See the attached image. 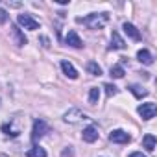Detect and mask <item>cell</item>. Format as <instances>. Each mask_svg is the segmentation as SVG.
<instances>
[{"mask_svg":"<svg viewBox=\"0 0 157 157\" xmlns=\"http://www.w3.org/2000/svg\"><path fill=\"white\" fill-rule=\"evenodd\" d=\"M48 131V126H46V122L43 120V118H37L35 122H33V129H32V140H39L44 133Z\"/></svg>","mask_w":157,"mask_h":157,"instance_id":"8992f818","label":"cell"},{"mask_svg":"<svg viewBox=\"0 0 157 157\" xmlns=\"http://www.w3.org/2000/svg\"><path fill=\"white\" fill-rule=\"evenodd\" d=\"M10 37L13 39V43H15L17 46H24V44L28 43V39L24 37V33L21 32V28H19V26H15V24L10 28Z\"/></svg>","mask_w":157,"mask_h":157,"instance_id":"52a82bcc","label":"cell"},{"mask_svg":"<svg viewBox=\"0 0 157 157\" xmlns=\"http://www.w3.org/2000/svg\"><path fill=\"white\" fill-rule=\"evenodd\" d=\"M109 140L111 142H117V144H128L131 140V135L124 129H113L109 133Z\"/></svg>","mask_w":157,"mask_h":157,"instance_id":"5b68a950","label":"cell"},{"mask_svg":"<svg viewBox=\"0 0 157 157\" xmlns=\"http://www.w3.org/2000/svg\"><path fill=\"white\" fill-rule=\"evenodd\" d=\"M61 68H63L65 76H68L70 80H76V78H78V70L72 67V63H68V61H61Z\"/></svg>","mask_w":157,"mask_h":157,"instance_id":"4fadbf2b","label":"cell"},{"mask_svg":"<svg viewBox=\"0 0 157 157\" xmlns=\"http://www.w3.org/2000/svg\"><path fill=\"white\" fill-rule=\"evenodd\" d=\"M109 72H111V76H113V78H124V74H126V72H124V68H122V65H113Z\"/></svg>","mask_w":157,"mask_h":157,"instance_id":"ffe728a7","label":"cell"},{"mask_svg":"<svg viewBox=\"0 0 157 157\" xmlns=\"http://www.w3.org/2000/svg\"><path fill=\"white\" fill-rule=\"evenodd\" d=\"M137 59H139L140 63H144V65H151V63H153V56H151L146 48H142V50L137 52Z\"/></svg>","mask_w":157,"mask_h":157,"instance_id":"5bb4252c","label":"cell"},{"mask_svg":"<svg viewBox=\"0 0 157 157\" xmlns=\"http://www.w3.org/2000/svg\"><path fill=\"white\" fill-rule=\"evenodd\" d=\"M15 122H17V120H11L10 124H4V126H2V131H4L6 135H10V137H19L22 129H21V126L15 124Z\"/></svg>","mask_w":157,"mask_h":157,"instance_id":"9c48e42d","label":"cell"},{"mask_svg":"<svg viewBox=\"0 0 157 157\" xmlns=\"http://www.w3.org/2000/svg\"><path fill=\"white\" fill-rule=\"evenodd\" d=\"M61 157H72V148H70V146H67V148L63 150V153H61Z\"/></svg>","mask_w":157,"mask_h":157,"instance_id":"603a6c76","label":"cell"},{"mask_svg":"<svg viewBox=\"0 0 157 157\" xmlns=\"http://www.w3.org/2000/svg\"><path fill=\"white\" fill-rule=\"evenodd\" d=\"M122 30H124V33H126L128 37H131L133 41H140V33H139V30H137L131 22H124Z\"/></svg>","mask_w":157,"mask_h":157,"instance_id":"30bf717a","label":"cell"},{"mask_svg":"<svg viewBox=\"0 0 157 157\" xmlns=\"http://www.w3.org/2000/svg\"><path fill=\"white\" fill-rule=\"evenodd\" d=\"M41 43H43V46H44V48H48V46H50V41H48V37H41Z\"/></svg>","mask_w":157,"mask_h":157,"instance_id":"cb8c5ba5","label":"cell"},{"mask_svg":"<svg viewBox=\"0 0 157 157\" xmlns=\"http://www.w3.org/2000/svg\"><path fill=\"white\" fill-rule=\"evenodd\" d=\"M129 91L133 93V96H135V98H144V96H148V91H146V89H142L140 85H129Z\"/></svg>","mask_w":157,"mask_h":157,"instance_id":"e0dca14e","label":"cell"},{"mask_svg":"<svg viewBox=\"0 0 157 157\" xmlns=\"http://www.w3.org/2000/svg\"><path fill=\"white\" fill-rule=\"evenodd\" d=\"M65 43H67V44H70V46H74V48H82V46H83V41L80 39V35H78L74 30H70V32L67 33Z\"/></svg>","mask_w":157,"mask_h":157,"instance_id":"ba28073f","label":"cell"},{"mask_svg":"<svg viewBox=\"0 0 157 157\" xmlns=\"http://www.w3.org/2000/svg\"><path fill=\"white\" fill-rule=\"evenodd\" d=\"M129 157H146L142 151H133V153H129Z\"/></svg>","mask_w":157,"mask_h":157,"instance_id":"d4e9b609","label":"cell"},{"mask_svg":"<svg viewBox=\"0 0 157 157\" xmlns=\"http://www.w3.org/2000/svg\"><path fill=\"white\" fill-rule=\"evenodd\" d=\"M111 48H115V50H124L126 48V41L120 37L118 32H111Z\"/></svg>","mask_w":157,"mask_h":157,"instance_id":"8fae6325","label":"cell"},{"mask_svg":"<svg viewBox=\"0 0 157 157\" xmlns=\"http://www.w3.org/2000/svg\"><path fill=\"white\" fill-rule=\"evenodd\" d=\"M80 24H85L89 30H102L107 22H109V13H91L87 17H80V19H76Z\"/></svg>","mask_w":157,"mask_h":157,"instance_id":"6da1fadb","label":"cell"},{"mask_svg":"<svg viewBox=\"0 0 157 157\" xmlns=\"http://www.w3.org/2000/svg\"><path fill=\"white\" fill-rule=\"evenodd\" d=\"M137 111H139V115L142 117V120H150V118L155 117V113H157V105H155L153 102H148V104L139 105Z\"/></svg>","mask_w":157,"mask_h":157,"instance_id":"277c9868","label":"cell"},{"mask_svg":"<svg viewBox=\"0 0 157 157\" xmlns=\"http://www.w3.org/2000/svg\"><path fill=\"white\" fill-rule=\"evenodd\" d=\"M104 89H105V93H107V96H115V94L118 93V89H117L115 85H111V83H107V85H104Z\"/></svg>","mask_w":157,"mask_h":157,"instance_id":"44dd1931","label":"cell"},{"mask_svg":"<svg viewBox=\"0 0 157 157\" xmlns=\"http://www.w3.org/2000/svg\"><path fill=\"white\" fill-rule=\"evenodd\" d=\"M26 157H46V151H44V148H41V146H33L32 150H28Z\"/></svg>","mask_w":157,"mask_h":157,"instance_id":"ac0fdd59","label":"cell"},{"mask_svg":"<svg viewBox=\"0 0 157 157\" xmlns=\"http://www.w3.org/2000/svg\"><path fill=\"white\" fill-rule=\"evenodd\" d=\"M98 100H100V89L98 87H93L89 91V102L94 105V104H98Z\"/></svg>","mask_w":157,"mask_h":157,"instance_id":"d6986e66","label":"cell"},{"mask_svg":"<svg viewBox=\"0 0 157 157\" xmlns=\"http://www.w3.org/2000/svg\"><path fill=\"white\" fill-rule=\"evenodd\" d=\"M142 146H144L148 151H153V150H155V137H153L151 133L144 135V139H142Z\"/></svg>","mask_w":157,"mask_h":157,"instance_id":"9a60e30c","label":"cell"},{"mask_svg":"<svg viewBox=\"0 0 157 157\" xmlns=\"http://www.w3.org/2000/svg\"><path fill=\"white\" fill-rule=\"evenodd\" d=\"M17 22H19V26H22L24 30H32V32H33V30H39V22H37L32 15H26V13H24V15H19V17H17Z\"/></svg>","mask_w":157,"mask_h":157,"instance_id":"3957f363","label":"cell"},{"mask_svg":"<svg viewBox=\"0 0 157 157\" xmlns=\"http://www.w3.org/2000/svg\"><path fill=\"white\" fill-rule=\"evenodd\" d=\"M82 137H83V140H85V142H94V140L98 139V129H96L94 126H89V128H85V129H83Z\"/></svg>","mask_w":157,"mask_h":157,"instance_id":"7c38bea8","label":"cell"},{"mask_svg":"<svg viewBox=\"0 0 157 157\" xmlns=\"http://www.w3.org/2000/svg\"><path fill=\"white\" fill-rule=\"evenodd\" d=\"M8 19H10L8 11H6V10H0V24H4V22H8Z\"/></svg>","mask_w":157,"mask_h":157,"instance_id":"7402d4cb","label":"cell"},{"mask_svg":"<svg viewBox=\"0 0 157 157\" xmlns=\"http://www.w3.org/2000/svg\"><path fill=\"white\" fill-rule=\"evenodd\" d=\"M85 68H87V72L93 74V76H102V67H100L96 61H89Z\"/></svg>","mask_w":157,"mask_h":157,"instance_id":"2e32d148","label":"cell"},{"mask_svg":"<svg viewBox=\"0 0 157 157\" xmlns=\"http://www.w3.org/2000/svg\"><path fill=\"white\" fill-rule=\"evenodd\" d=\"M89 117L85 115V113H82L80 109H76V107H72V109H68L65 115H63V120L65 122H68V124H76V122H80V120H87Z\"/></svg>","mask_w":157,"mask_h":157,"instance_id":"7a4b0ae2","label":"cell"}]
</instances>
